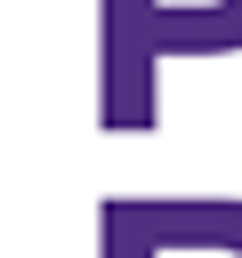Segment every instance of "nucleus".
<instances>
[{
	"label": "nucleus",
	"mask_w": 242,
	"mask_h": 258,
	"mask_svg": "<svg viewBox=\"0 0 242 258\" xmlns=\"http://www.w3.org/2000/svg\"><path fill=\"white\" fill-rule=\"evenodd\" d=\"M242 48V0H97V121L105 129H153L161 121V64L186 56H234Z\"/></svg>",
	"instance_id": "f257e3e1"
},
{
	"label": "nucleus",
	"mask_w": 242,
	"mask_h": 258,
	"mask_svg": "<svg viewBox=\"0 0 242 258\" xmlns=\"http://www.w3.org/2000/svg\"><path fill=\"white\" fill-rule=\"evenodd\" d=\"M97 226H105L97 258H242V202H210V194L105 202Z\"/></svg>",
	"instance_id": "f03ea898"
}]
</instances>
